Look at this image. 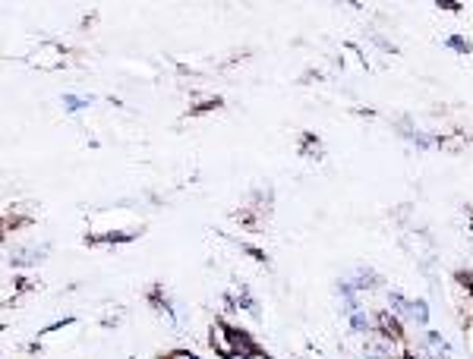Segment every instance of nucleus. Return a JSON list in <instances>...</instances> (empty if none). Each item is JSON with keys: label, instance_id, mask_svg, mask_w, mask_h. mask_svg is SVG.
I'll return each instance as SVG.
<instances>
[{"label": "nucleus", "instance_id": "7ed1b4c3", "mask_svg": "<svg viewBox=\"0 0 473 359\" xmlns=\"http://www.w3.org/2000/svg\"><path fill=\"white\" fill-rule=\"evenodd\" d=\"M171 359H196V356H190V353H174Z\"/></svg>", "mask_w": 473, "mask_h": 359}, {"label": "nucleus", "instance_id": "f257e3e1", "mask_svg": "<svg viewBox=\"0 0 473 359\" xmlns=\"http://www.w3.org/2000/svg\"><path fill=\"white\" fill-rule=\"evenodd\" d=\"M407 315H410L413 322H426V306L423 303H410L407 306Z\"/></svg>", "mask_w": 473, "mask_h": 359}, {"label": "nucleus", "instance_id": "f03ea898", "mask_svg": "<svg viewBox=\"0 0 473 359\" xmlns=\"http://www.w3.org/2000/svg\"><path fill=\"white\" fill-rule=\"evenodd\" d=\"M227 359H265L259 353H227Z\"/></svg>", "mask_w": 473, "mask_h": 359}]
</instances>
